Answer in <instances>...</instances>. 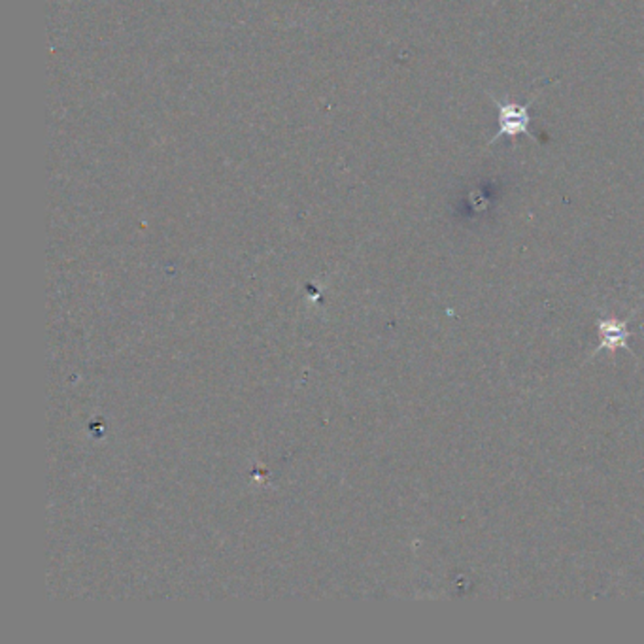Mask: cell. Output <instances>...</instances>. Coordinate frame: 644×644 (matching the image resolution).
I'll use <instances>...</instances> for the list:
<instances>
[{"mask_svg":"<svg viewBox=\"0 0 644 644\" xmlns=\"http://www.w3.org/2000/svg\"><path fill=\"white\" fill-rule=\"evenodd\" d=\"M494 100H496V105L499 108V131L496 133V137L492 140L487 142V146L496 144L503 137L516 140V137H520V135H526L533 142H537L535 135L529 133V125H531L529 107L533 105L535 98H531L527 105H524V107L522 105H512V102H506V105H503V102H499L497 98H494Z\"/></svg>","mask_w":644,"mask_h":644,"instance_id":"obj_1","label":"cell"}]
</instances>
